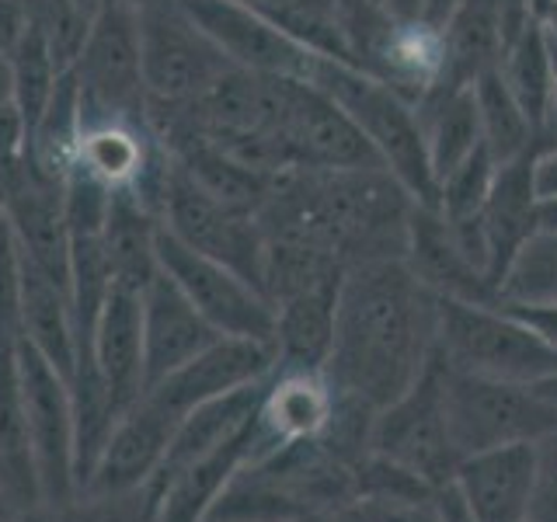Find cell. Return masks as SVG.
Returning a JSON list of instances; mask_svg holds the SVG:
<instances>
[{"mask_svg": "<svg viewBox=\"0 0 557 522\" xmlns=\"http://www.w3.org/2000/svg\"><path fill=\"white\" fill-rule=\"evenodd\" d=\"M470 91H474V101H478L481 139H484V147L495 153L498 164L540 147V133L533 129L527 112L519 109V101L512 98L509 87H505L498 66L481 74L470 84Z\"/></svg>", "mask_w": 557, "mask_h": 522, "instance_id": "4dcf8cb0", "label": "cell"}, {"mask_svg": "<svg viewBox=\"0 0 557 522\" xmlns=\"http://www.w3.org/2000/svg\"><path fill=\"white\" fill-rule=\"evenodd\" d=\"M206 318L188 303V296L171 283L164 272H157L153 283L144 289V380L153 387L188 359L206 352L220 341Z\"/></svg>", "mask_w": 557, "mask_h": 522, "instance_id": "d6986e66", "label": "cell"}, {"mask_svg": "<svg viewBox=\"0 0 557 522\" xmlns=\"http://www.w3.org/2000/svg\"><path fill=\"white\" fill-rule=\"evenodd\" d=\"M272 370H275V348L269 341L220 338L196 359H188L164 380H157L153 387L144 390V397L178 425L188 411H196L206 400H216L237 387L265 380Z\"/></svg>", "mask_w": 557, "mask_h": 522, "instance_id": "5bb4252c", "label": "cell"}, {"mask_svg": "<svg viewBox=\"0 0 557 522\" xmlns=\"http://www.w3.org/2000/svg\"><path fill=\"white\" fill-rule=\"evenodd\" d=\"M498 74L519 101V109L533 122V129L544 133V122L550 115V101L557 91V42L536 22H530L505 46Z\"/></svg>", "mask_w": 557, "mask_h": 522, "instance_id": "83f0119b", "label": "cell"}, {"mask_svg": "<svg viewBox=\"0 0 557 522\" xmlns=\"http://www.w3.org/2000/svg\"><path fill=\"white\" fill-rule=\"evenodd\" d=\"M435 352L453 370L527 387L557 373V348L502 303L440 300Z\"/></svg>", "mask_w": 557, "mask_h": 522, "instance_id": "277c9868", "label": "cell"}, {"mask_svg": "<svg viewBox=\"0 0 557 522\" xmlns=\"http://www.w3.org/2000/svg\"><path fill=\"white\" fill-rule=\"evenodd\" d=\"M11 515H14V509H11V501L4 495V487H0V522H8Z\"/></svg>", "mask_w": 557, "mask_h": 522, "instance_id": "681fc988", "label": "cell"}, {"mask_svg": "<svg viewBox=\"0 0 557 522\" xmlns=\"http://www.w3.org/2000/svg\"><path fill=\"white\" fill-rule=\"evenodd\" d=\"M530 17L550 39H557V0H530Z\"/></svg>", "mask_w": 557, "mask_h": 522, "instance_id": "ee69618b", "label": "cell"}, {"mask_svg": "<svg viewBox=\"0 0 557 522\" xmlns=\"http://www.w3.org/2000/svg\"><path fill=\"white\" fill-rule=\"evenodd\" d=\"M8 522H157L153 487H139L129 495H77L60 505H35L14 512Z\"/></svg>", "mask_w": 557, "mask_h": 522, "instance_id": "836d02e7", "label": "cell"}, {"mask_svg": "<svg viewBox=\"0 0 557 522\" xmlns=\"http://www.w3.org/2000/svg\"><path fill=\"white\" fill-rule=\"evenodd\" d=\"M0 104H14V63L0 52Z\"/></svg>", "mask_w": 557, "mask_h": 522, "instance_id": "f6af8a7d", "label": "cell"}, {"mask_svg": "<svg viewBox=\"0 0 557 522\" xmlns=\"http://www.w3.org/2000/svg\"><path fill=\"white\" fill-rule=\"evenodd\" d=\"M453 484L467 505L470 522H530L533 443L463 457Z\"/></svg>", "mask_w": 557, "mask_h": 522, "instance_id": "ac0fdd59", "label": "cell"}, {"mask_svg": "<svg viewBox=\"0 0 557 522\" xmlns=\"http://www.w3.org/2000/svg\"><path fill=\"white\" fill-rule=\"evenodd\" d=\"M405 265L422 278L440 300L498 303L495 283L470 261V254L463 251V244L453 234L446 216L432 206H414Z\"/></svg>", "mask_w": 557, "mask_h": 522, "instance_id": "e0dca14e", "label": "cell"}, {"mask_svg": "<svg viewBox=\"0 0 557 522\" xmlns=\"http://www.w3.org/2000/svg\"><path fill=\"white\" fill-rule=\"evenodd\" d=\"M544 144H557V91H554V101H550V115L544 122V133H540V147H544Z\"/></svg>", "mask_w": 557, "mask_h": 522, "instance_id": "7dc6e473", "label": "cell"}, {"mask_svg": "<svg viewBox=\"0 0 557 522\" xmlns=\"http://www.w3.org/2000/svg\"><path fill=\"white\" fill-rule=\"evenodd\" d=\"M157 261H161V272L188 296V303L202 313L216 335L272 345L275 307L240 272L191 251L188 244L171 237L164 226L161 237H157Z\"/></svg>", "mask_w": 557, "mask_h": 522, "instance_id": "8fae6325", "label": "cell"}, {"mask_svg": "<svg viewBox=\"0 0 557 522\" xmlns=\"http://www.w3.org/2000/svg\"><path fill=\"white\" fill-rule=\"evenodd\" d=\"M278 153L286 171L383 167L380 153L342 112V104L307 77H283Z\"/></svg>", "mask_w": 557, "mask_h": 522, "instance_id": "30bf717a", "label": "cell"}, {"mask_svg": "<svg viewBox=\"0 0 557 522\" xmlns=\"http://www.w3.org/2000/svg\"><path fill=\"white\" fill-rule=\"evenodd\" d=\"M356 509L366 522H443L440 492L356 495Z\"/></svg>", "mask_w": 557, "mask_h": 522, "instance_id": "8d00e7d4", "label": "cell"}, {"mask_svg": "<svg viewBox=\"0 0 557 522\" xmlns=\"http://www.w3.org/2000/svg\"><path fill=\"white\" fill-rule=\"evenodd\" d=\"M28 25H32L28 0H0V52L11 57L17 42L25 39Z\"/></svg>", "mask_w": 557, "mask_h": 522, "instance_id": "ab89813d", "label": "cell"}, {"mask_svg": "<svg viewBox=\"0 0 557 522\" xmlns=\"http://www.w3.org/2000/svg\"><path fill=\"white\" fill-rule=\"evenodd\" d=\"M505 307H554L557 303V231L540 226L522 240L498 283Z\"/></svg>", "mask_w": 557, "mask_h": 522, "instance_id": "1f68e13d", "label": "cell"}, {"mask_svg": "<svg viewBox=\"0 0 557 522\" xmlns=\"http://www.w3.org/2000/svg\"><path fill=\"white\" fill-rule=\"evenodd\" d=\"M17 380H22V405L42 501L60 505L77 498L70 380L42 352H35L25 338L17 345Z\"/></svg>", "mask_w": 557, "mask_h": 522, "instance_id": "7c38bea8", "label": "cell"}, {"mask_svg": "<svg viewBox=\"0 0 557 522\" xmlns=\"http://www.w3.org/2000/svg\"><path fill=\"white\" fill-rule=\"evenodd\" d=\"M460 4V0H425V22L429 25H440L443 28V22H446V17H449V11L453 8H457Z\"/></svg>", "mask_w": 557, "mask_h": 522, "instance_id": "bcb514c9", "label": "cell"}, {"mask_svg": "<svg viewBox=\"0 0 557 522\" xmlns=\"http://www.w3.org/2000/svg\"><path fill=\"white\" fill-rule=\"evenodd\" d=\"M440 356V352H435ZM443 365V405L453 446L460 460L474 452L536 443L557 425V408H550L527 383L487 380Z\"/></svg>", "mask_w": 557, "mask_h": 522, "instance_id": "8992f818", "label": "cell"}, {"mask_svg": "<svg viewBox=\"0 0 557 522\" xmlns=\"http://www.w3.org/2000/svg\"><path fill=\"white\" fill-rule=\"evenodd\" d=\"M536 150H527L512 157V161L498 164L495 185L487 191V202L478 213L484 248H487V272L498 289L505 269H509L512 254L522 248V240L540 231V196H536Z\"/></svg>", "mask_w": 557, "mask_h": 522, "instance_id": "ffe728a7", "label": "cell"}, {"mask_svg": "<svg viewBox=\"0 0 557 522\" xmlns=\"http://www.w3.org/2000/svg\"><path fill=\"white\" fill-rule=\"evenodd\" d=\"M168 153V150H164ZM161 226L188 244L191 251L220 261V265L240 272L251 286L261 289V258H265V234L258 216L248 209L226 206L202 191L196 182L174 167L168 157V174L161 185V206H157Z\"/></svg>", "mask_w": 557, "mask_h": 522, "instance_id": "ba28073f", "label": "cell"}, {"mask_svg": "<svg viewBox=\"0 0 557 522\" xmlns=\"http://www.w3.org/2000/svg\"><path fill=\"white\" fill-rule=\"evenodd\" d=\"M335 414V387L324 373L310 370H278L269 376V390L261 397L255 418L251 460L261 463L293 443L318 439Z\"/></svg>", "mask_w": 557, "mask_h": 522, "instance_id": "9a60e30c", "label": "cell"}, {"mask_svg": "<svg viewBox=\"0 0 557 522\" xmlns=\"http://www.w3.org/2000/svg\"><path fill=\"white\" fill-rule=\"evenodd\" d=\"M495 174H498L495 153L481 144L474 153L467 157V161H460L449 174L440 178V199H435V209H440L449 223L474 220L487 202V191H492V185H495Z\"/></svg>", "mask_w": 557, "mask_h": 522, "instance_id": "e575fe53", "label": "cell"}, {"mask_svg": "<svg viewBox=\"0 0 557 522\" xmlns=\"http://www.w3.org/2000/svg\"><path fill=\"white\" fill-rule=\"evenodd\" d=\"M136 17L147 104L182 109L231 70V60L206 39L174 0H139Z\"/></svg>", "mask_w": 557, "mask_h": 522, "instance_id": "52a82bcc", "label": "cell"}, {"mask_svg": "<svg viewBox=\"0 0 557 522\" xmlns=\"http://www.w3.org/2000/svg\"><path fill=\"white\" fill-rule=\"evenodd\" d=\"M28 147H32V133L25 115L17 112V104H0V174L22 164Z\"/></svg>", "mask_w": 557, "mask_h": 522, "instance_id": "f35d334b", "label": "cell"}, {"mask_svg": "<svg viewBox=\"0 0 557 522\" xmlns=\"http://www.w3.org/2000/svg\"><path fill=\"white\" fill-rule=\"evenodd\" d=\"M440 512H443V522H470V512L457 492V484L440 487Z\"/></svg>", "mask_w": 557, "mask_h": 522, "instance_id": "7bdbcfd3", "label": "cell"}, {"mask_svg": "<svg viewBox=\"0 0 557 522\" xmlns=\"http://www.w3.org/2000/svg\"><path fill=\"white\" fill-rule=\"evenodd\" d=\"M17 341L0 338V487L14 512H25L42 505L39 474H35L22 380H17Z\"/></svg>", "mask_w": 557, "mask_h": 522, "instance_id": "d4e9b609", "label": "cell"}, {"mask_svg": "<svg viewBox=\"0 0 557 522\" xmlns=\"http://www.w3.org/2000/svg\"><path fill=\"white\" fill-rule=\"evenodd\" d=\"M11 63H14V104H17V112L25 115L28 133H35L66 66H60L57 52H52V42L46 39V32L35 22L28 25L25 39L17 42V49L11 52Z\"/></svg>", "mask_w": 557, "mask_h": 522, "instance_id": "d6a6232c", "label": "cell"}, {"mask_svg": "<svg viewBox=\"0 0 557 522\" xmlns=\"http://www.w3.org/2000/svg\"><path fill=\"white\" fill-rule=\"evenodd\" d=\"M307 80H313L324 95H331L342 104V112L370 139L383 167L411 191L414 202L435 209L440 185H435V174L429 164L422 122H418L414 104L400 91H394L387 80L338 60L318 57Z\"/></svg>", "mask_w": 557, "mask_h": 522, "instance_id": "3957f363", "label": "cell"}, {"mask_svg": "<svg viewBox=\"0 0 557 522\" xmlns=\"http://www.w3.org/2000/svg\"><path fill=\"white\" fill-rule=\"evenodd\" d=\"M533 390L547 400L550 408H557V373L554 376H547V380H540V383H533Z\"/></svg>", "mask_w": 557, "mask_h": 522, "instance_id": "c3c4849f", "label": "cell"}, {"mask_svg": "<svg viewBox=\"0 0 557 522\" xmlns=\"http://www.w3.org/2000/svg\"><path fill=\"white\" fill-rule=\"evenodd\" d=\"M84 352L95 359L98 373L104 383H109L119 411L133 408L147 390V380H144V296L112 286L109 300L101 303L91 341H87Z\"/></svg>", "mask_w": 557, "mask_h": 522, "instance_id": "44dd1931", "label": "cell"}, {"mask_svg": "<svg viewBox=\"0 0 557 522\" xmlns=\"http://www.w3.org/2000/svg\"><path fill=\"white\" fill-rule=\"evenodd\" d=\"M505 52L498 0H460L443 22V74L435 87H470Z\"/></svg>", "mask_w": 557, "mask_h": 522, "instance_id": "484cf974", "label": "cell"}, {"mask_svg": "<svg viewBox=\"0 0 557 522\" xmlns=\"http://www.w3.org/2000/svg\"><path fill=\"white\" fill-rule=\"evenodd\" d=\"M345 278V275H342ZM342 278H327L304 293H293L275 303V365L278 370L324 373L331 345H335V318Z\"/></svg>", "mask_w": 557, "mask_h": 522, "instance_id": "7402d4cb", "label": "cell"}, {"mask_svg": "<svg viewBox=\"0 0 557 522\" xmlns=\"http://www.w3.org/2000/svg\"><path fill=\"white\" fill-rule=\"evenodd\" d=\"M370 452L387 457L432 487H446L457 477L460 452L453 446L446 405H443V365L432 356L429 370L408 394L380 408L370 432Z\"/></svg>", "mask_w": 557, "mask_h": 522, "instance_id": "9c48e42d", "label": "cell"}, {"mask_svg": "<svg viewBox=\"0 0 557 522\" xmlns=\"http://www.w3.org/2000/svg\"><path fill=\"white\" fill-rule=\"evenodd\" d=\"M81 87V126H147V87L139 66V17L133 0H109L70 63Z\"/></svg>", "mask_w": 557, "mask_h": 522, "instance_id": "5b68a950", "label": "cell"}, {"mask_svg": "<svg viewBox=\"0 0 557 522\" xmlns=\"http://www.w3.org/2000/svg\"><path fill=\"white\" fill-rule=\"evenodd\" d=\"M244 8L261 14L272 28H278L310 57L352 63L345 25L338 14V0H240Z\"/></svg>", "mask_w": 557, "mask_h": 522, "instance_id": "f546056e", "label": "cell"}, {"mask_svg": "<svg viewBox=\"0 0 557 522\" xmlns=\"http://www.w3.org/2000/svg\"><path fill=\"white\" fill-rule=\"evenodd\" d=\"M414 109H418V122H422L435 185H440L443 174H449L484 144L478 101L470 87H432Z\"/></svg>", "mask_w": 557, "mask_h": 522, "instance_id": "4316f807", "label": "cell"}, {"mask_svg": "<svg viewBox=\"0 0 557 522\" xmlns=\"http://www.w3.org/2000/svg\"><path fill=\"white\" fill-rule=\"evenodd\" d=\"M366 4H387V0H366Z\"/></svg>", "mask_w": 557, "mask_h": 522, "instance_id": "816d5d0a", "label": "cell"}, {"mask_svg": "<svg viewBox=\"0 0 557 522\" xmlns=\"http://www.w3.org/2000/svg\"><path fill=\"white\" fill-rule=\"evenodd\" d=\"M533 178H536V196H540V202L557 199V144H544V147L536 150Z\"/></svg>", "mask_w": 557, "mask_h": 522, "instance_id": "60d3db41", "label": "cell"}, {"mask_svg": "<svg viewBox=\"0 0 557 522\" xmlns=\"http://www.w3.org/2000/svg\"><path fill=\"white\" fill-rule=\"evenodd\" d=\"M70 408H74V481L81 495L122 414L109 383L101 380L95 359L87 352L77 356L74 373H70Z\"/></svg>", "mask_w": 557, "mask_h": 522, "instance_id": "f1b7e54d", "label": "cell"}, {"mask_svg": "<svg viewBox=\"0 0 557 522\" xmlns=\"http://www.w3.org/2000/svg\"><path fill=\"white\" fill-rule=\"evenodd\" d=\"M157 237H161V220L153 209L136 196L133 188H115L109 220H104V254H109L112 286L139 293L157 278L161 261H157Z\"/></svg>", "mask_w": 557, "mask_h": 522, "instance_id": "603a6c76", "label": "cell"}, {"mask_svg": "<svg viewBox=\"0 0 557 522\" xmlns=\"http://www.w3.org/2000/svg\"><path fill=\"white\" fill-rule=\"evenodd\" d=\"M174 435V422L157 411L147 397L119 414V422L104 443L95 463V474L81 495H129L150 487L157 470L168 457V443Z\"/></svg>", "mask_w": 557, "mask_h": 522, "instance_id": "2e32d148", "label": "cell"}, {"mask_svg": "<svg viewBox=\"0 0 557 522\" xmlns=\"http://www.w3.org/2000/svg\"><path fill=\"white\" fill-rule=\"evenodd\" d=\"M0 216H4V185H0Z\"/></svg>", "mask_w": 557, "mask_h": 522, "instance_id": "f907efd6", "label": "cell"}, {"mask_svg": "<svg viewBox=\"0 0 557 522\" xmlns=\"http://www.w3.org/2000/svg\"><path fill=\"white\" fill-rule=\"evenodd\" d=\"M414 196L387 167L275 174L258 226L265 240L307 244L342 265L405 258Z\"/></svg>", "mask_w": 557, "mask_h": 522, "instance_id": "7a4b0ae2", "label": "cell"}, {"mask_svg": "<svg viewBox=\"0 0 557 522\" xmlns=\"http://www.w3.org/2000/svg\"><path fill=\"white\" fill-rule=\"evenodd\" d=\"M0 338H22V251L0 216Z\"/></svg>", "mask_w": 557, "mask_h": 522, "instance_id": "d590c367", "label": "cell"}, {"mask_svg": "<svg viewBox=\"0 0 557 522\" xmlns=\"http://www.w3.org/2000/svg\"><path fill=\"white\" fill-rule=\"evenodd\" d=\"M435 331L440 296L405 258L348 265L324 376L338 397L380 411L422 380L435 356Z\"/></svg>", "mask_w": 557, "mask_h": 522, "instance_id": "6da1fadb", "label": "cell"}, {"mask_svg": "<svg viewBox=\"0 0 557 522\" xmlns=\"http://www.w3.org/2000/svg\"><path fill=\"white\" fill-rule=\"evenodd\" d=\"M530 522H557V425L533 443Z\"/></svg>", "mask_w": 557, "mask_h": 522, "instance_id": "74e56055", "label": "cell"}, {"mask_svg": "<svg viewBox=\"0 0 557 522\" xmlns=\"http://www.w3.org/2000/svg\"><path fill=\"white\" fill-rule=\"evenodd\" d=\"M22 338L70 380L77 365V324L70 286L22 254Z\"/></svg>", "mask_w": 557, "mask_h": 522, "instance_id": "cb8c5ba5", "label": "cell"}, {"mask_svg": "<svg viewBox=\"0 0 557 522\" xmlns=\"http://www.w3.org/2000/svg\"><path fill=\"white\" fill-rule=\"evenodd\" d=\"M231 66L269 77H310V57L240 0H174Z\"/></svg>", "mask_w": 557, "mask_h": 522, "instance_id": "4fadbf2b", "label": "cell"}, {"mask_svg": "<svg viewBox=\"0 0 557 522\" xmlns=\"http://www.w3.org/2000/svg\"><path fill=\"white\" fill-rule=\"evenodd\" d=\"M505 310H512L516 318L527 321L550 348H557V303L554 307H505Z\"/></svg>", "mask_w": 557, "mask_h": 522, "instance_id": "b9f144b4", "label": "cell"}]
</instances>
